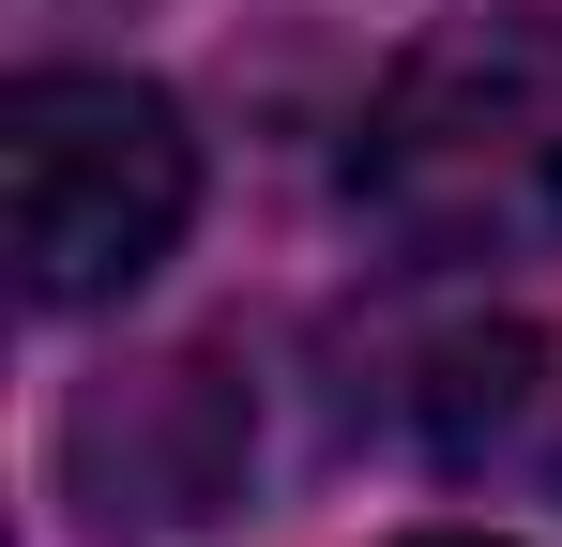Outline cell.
<instances>
[{"label":"cell","instance_id":"cell-1","mask_svg":"<svg viewBox=\"0 0 562 547\" xmlns=\"http://www.w3.org/2000/svg\"><path fill=\"white\" fill-rule=\"evenodd\" d=\"M350 198L395 259L502 274L562 259V15H457L380 77Z\"/></svg>","mask_w":562,"mask_h":547},{"label":"cell","instance_id":"cell-2","mask_svg":"<svg viewBox=\"0 0 562 547\" xmlns=\"http://www.w3.org/2000/svg\"><path fill=\"white\" fill-rule=\"evenodd\" d=\"M198 213V137L183 107L122 62H46L0 91V228L31 304H122L137 274L183 244Z\"/></svg>","mask_w":562,"mask_h":547},{"label":"cell","instance_id":"cell-3","mask_svg":"<svg viewBox=\"0 0 562 547\" xmlns=\"http://www.w3.org/2000/svg\"><path fill=\"white\" fill-rule=\"evenodd\" d=\"M228 380L213 365H137V380H106L92 411H77V487H92V533H183V517H213L228 502V471H244V411L228 426H198L183 411H213Z\"/></svg>","mask_w":562,"mask_h":547},{"label":"cell","instance_id":"cell-4","mask_svg":"<svg viewBox=\"0 0 562 547\" xmlns=\"http://www.w3.org/2000/svg\"><path fill=\"white\" fill-rule=\"evenodd\" d=\"M517 395H532V335H471V350H441V456H502V426H517Z\"/></svg>","mask_w":562,"mask_h":547},{"label":"cell","instance_id":"cell-5","mask_svg":"<svg viewBox=\"0 0 562 547\" xmlns=\"http://www.w3.org/2000/svg\"><path fill=\"white\" fill-rule=\"evenodd\" d=\"M395 547H502V533H395Z\"/></svg>","mask_w":562,"mask_h":547}]
</instances>
